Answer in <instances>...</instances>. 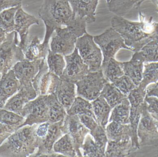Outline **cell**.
Listing matches in <instances>:
<instances>
[{
    "label": "cell",
    "instance_id": "obj_8",
    "mask_svg": "<svg viewBox=\"0 0 158 157\" xmlns=\"http://www.w3.org/2000/svg\"><path fill=\"white\" fill-rule=\"evenodd\" d=\"M76 47L90 72L100 70L103 62L102 52L94 41L93 36L87 33L84 34L77 39Z\"/></svg>",
    "mask_w": 158,
    "mask_h": 157
},
{
    "label": "cell",
    "instance_id": "obj_10",
    "mask_svg": "<svg viewBox=\"0 0 158 157\" xmlns=\"http://www.w3.org/2000/svg\"><path fill=\"white\" fill-rule=\"evenodd\" d=\"M107 82L101 70L89 72L84 77L75 83L77 86V95L89 101H93L100 95Z\"/></svg>",
    "mask_w": 158,
    "mask_h": 157
},
{
    "label": "cell",
    "instance_id": "obj_43",
    "mask_svg": "<svg viewBox=\"0 0 158 157\" xmlns=\"http://www.w3.org/2000/svg\"><path fill=\"white\" fill-rule=\"evenodd\" d=\"M78 117L81 122L89 130L95 128L98 125L96 120L93 117L87 115H79Z\"/></svg>",
    "mask_w": 158,
    "mask_h": 157
},
{
    "label": "cell",
    "instance_id": "obj_31",
    "mask_svg": "<svg viewBox=\"0 0 158 157\" xmlns=\"http://www.w3.org/2000/svg\"><path fill=\"white\" fill-rule=\"evenodd\" d=\"M49 100V122L55 123L63 120L67 115L65 108L59 102L54 94L48 95Z\"/></svg>",
    "mask_w": 158,
    "mask_h": 157
},
{
    "label": "cell",
    "instance_id": "obj_25",
    "mask_svg": "<svg viewBox=\"0 0 158 157\" xmlns=\"http://www.w3.org/2000/svg\"><path fill=\"white\" fill-rule=\"evenodd\" d=\"M91 104L98 123L106 128V125L109 122L110 113L112 108L101 95L93 100Z\"/></svg>",
    "mask_w": 158,
    "mask_h": 157
},
{
    "label": "cell",
    "instance_id": "obj_36",
    "mask_svg": "<svg viewBox=\"0 0 158 157\" xmlns=\"http://www.w3.org/2000/svg\"><path fill=\"white\" fill-rule=\"evenodd\" d=\"M25 118L13 111L2 108L0 109V123L7 126L19 127L24 122Z\"/></svg>",
    "mask_w": 158,
    "mask_h": 157
},
{
    "label": "cell",
    "instance_id": "obj_9",
    "mask_svg": "<svg viewBox=\"0 0 158 157\" xmlns=\"http://www.w3.org/2000/svg\"><path fill=\"white\" fill-rule=\"evenodd\" d=\"M137 136L140 147L158 146V121L148 112L145 100L137 128Z\"/></svg>",
    "mask_w": 158,
    "mask_h": 157
},
{
    "label": "cell",
    "instance_id": "obj_18",
    "mask_svg": "<svg viewBox=\"0 0 158 157\" xmlns=\"http://www.w3.org/2000/svg\"><path fill=\"white\" fill-rule=\"evenodd\" d=\"M19 89V81L12 69L0 76V109L3 108L8 98L16 93Z\"/></svg>",
    "mask_w": 158,
    "mask_h": 157
},
{
    "label": "cell",
    "instance_id": "obj_33",
    "mask_svg": "<svg viewBox=\"0 0 158 157\" xmlns=\"http://www.w3.org/2000/svg\"><path fill=\"white\" fill-rule=\"evenodd\" d=\"M47 63L49 71L60 77L66 67L64 56L54 52L50 49L47 56Z\"/></svg>",
    "mask_w": 158,
    "mask_h": 157
},
{
    "label": "cell",
    "instance_id": "obj_41",
    "mask_svg": "<svg viewBox=\"0 0 158 157\" xmlns=\"http://www.w3.org/2000/svg\"><path fill=\"white\" fill-rule=\"evenodd\" d=\"M145 100L148 104V110L151 116L158 121V98L146 96Z\"/></svg>",
    "mask_w": 158,
    "mask_h": 157
},
{
    "label": "cell",
    "instance_id": "obj_11",
    "mask_svg": "<svg viewBox=\"0 0 158 157\" xmlns=\"http://www.w3.org/2000/svg\"><path fill=\"white\" fill-rule=\"evenodd\" d=\"M95 43L98 45L103 53V62L114 58L117 52L122 48L130 50L126 46L119 33L112 27L106 30L103 33L94 37Z\"/></svg>",
    "mask_w": 158,
    "mask_h": 157
},
{
    "label": "cell",
    "instance_id": "obj_4",
    "mask_svg": "<svg viewBox=\"0 0 158 157\" xmlns=\"http://www.w3.org/2000/svg\"><path fill=\"white\" fill-rule=\"evenodd\" d=\"M86 24L85 19L75 18L71 25L56 29V35L50 44L51 51L64 56L72 53L76 48L77 39L87 33Z\"/></svg>",
    "mask_w": 158,
    "mask_h": 157
},
{
    "label": "cell",
    "instance_id": "obj_40",
    "mask_svg": "<svg viewBox=\"0 0 158 157\" xmlns=\"http://www.w3.org/2000/svg\"><path fill=\"white\" fill-rule=\"evenodd\" d=\"M112 83L127 96L132 90L137 87L132 81L125 75L116 79Z\"/></svg>",
    "mask_w": 158,
    "mask_h": 157
},
{
    "label": "cell",
    "instance_id": "obj_19",
    "mask_svg": "<svg viewBox=\"0 0 158 157\" xmlns=\"http://www.w3.org/2000/svg\"><path fill=\"white\" fill-rule=\"evenodd\" d=\"M37 96L38 94L33 86L20 87L19 91L7 100L3 109L19 115L25 105Z\"/></svg>",
    "mask_w": 158,
    "mask_h": 157
},
{
    "label": "cell",
    "instance_id": "obj_23",
    "mask_svg": "<svg viewBox=\"0 0 158 157\" xmlns=\"http://www.w3.org/2000/svg\"><path fill=\"white\" fill-rule=\"evenodd\" d=\"M106 132L108 141L120 142L132 138V130L130 123L122 124L111 122L106 127Z\"/></svg>",
    "mask_w": 158,
    "mask_h": 157
},
{
    "label": "cell",
    "instance_id": "obj_29",
    "mask_svg": "<svg viewBox=\"0 0 158 157\" xmlns=\"http://www.w3.org/2000/svg\"><path fill=\"white\" fill-rule=\"evenodd\" d=\"M100 95L106 99L108 104L113 109L128 96L123 93L113 83L107 82L105 84Z\"/></svg>",
    "mask_w": 158,
    "mask_h": 157
},
{
    "label": "cell",
    "instance_id": "obj_17",
    "mask_svg": "<svg viewBox=\"0 0 158 157\" xmlns=\"http://www.w3.org/2000/svg\"><path fill=\"white\" fill-rule=\"evenodd\" d=\"M19 46L23 52L25 59L30 61L46 58L49 50L41 43L37 36H28L25 40L19 42Z\"/></svg>",
    "mask_w": 158,
    "mask_h": 157
},
{
    "label": "cell",
    "instance_id": "obj_7",
    "mask_svg": "<svg viewBox=\"0 0 158 157\" xmlns=\"http://www.w3.org/2000/svg\"><path fill=\"white\" fill-rule=\"evenodd\" d=\"M19 115L25 118L18 129L26 125L49 122L50 109L48 95H40L27 103Z\"/></svg>",
    "mask_w": 158,
    "mask_h": 157
},
{
    "label": "cell",
    "instance_id": "obj_22",
    "mask_svg": "<svg viewBox=\"0 0 158 157\" xmlns=\"http://www.w3.org/2000/svg\"><path fill=\"white\" fill-rule=\"evenodd\" d=\"M138 150L133 146L131 139L120 142L108 141L105 156L107 157L135 156Z\"/></svg>",
    "mask_w": 158,
    "mask_h": 157
},
{
    "label": "cell",
    "instance_id": "obj_13",
    "mask_svg": "<svg viewBox=\"0 0 158 157\" xmlns=\"http://www.w3.org/2000/svg\"><path fill=\"white\" fill-rule=\"evenodd\" d=\"M61 129L64 134H67L72 138L77 156L82 157L80 149L90 130L81 122L78 116L68 114L64 119Z\"/></svg>",
    "mask_w": 158,
    "mask_h": 157
},
{
    "label": "cell",
    "instance_id": "obj_20",
    "mask_svg": "<svg viewBox=\"0 0 158 157\" xmlns=\"http://www.w3.org/2000/svg\"><path fill=\"white\" fill-rule=\"evenodd\" d=\"M144 61L140 52H135L129 62L121 63L124 74L129 77L138 87L142 81Z\"/></svg>",
    "mask_w": 158,
    "mask_h": 157
},
{
    "label": "cell",
    "instance_id": "obj_32",
    "mask_svg": "<svg viewBox=\"0 0 158 157\" xmlns=\"http://www.w3.org/2000/svg\"><path fill=\"white\" fill-rule=\"evenodd\" d=\"M53 151L65 157L77 156L73 140L67 134H64L56 142L53 146Z\"/></svg>",
    "mask_w": 158,
    "mask_h": 157
},
{
    "label": "cell",
    "instance_id": "obj_28",
    "mask_svg": "<svg viewBox=\"0 0 158 157\" xmlns=\"http://www.w3.org/2000/svg\"><path fill=\"white\" fill-rule=\"evenodd\" d=\"M130 109L131 104L127 97L112 109L109 122L129 124L130 123Z\"/></svg>",
    "mask_w": 158,
    "mask_h": 157
},
{
    "label": "cell",
    "instance_id": "obj_39",
    "mask_svg": "<svg viewBox=\"0 0 158 157\" xmlns=\"http://www.w3.org/2000/svg\"><path fill=\"white\" fill-rule=\"evenodd\" d=\"M82 155L84 157H106L99 150L91 134H87L85 138L84 142L82 146Z\"/></svg>",
    "mask_w": 158,
    "mask_h": 157
},
{
    "label": "cell",
    "instance_id": "obj_30",
    "mask_svg": "<svg viewBox=\"0 0 158 157\" xmlns=\"http://www.w3.org/2000/svg\"><path fill=\"white\" fill-rule=\"evenodd\" d=\"M67 113L69 115H87L96 120L92 104L89 100L81 97H76L73 104L67 111Z\"/></svg>",
    "mask_w": 158,
    "mask_h": 157
},
{
    "label": "cell",
    "instance_id": "obj_21",
    "mask_svg": "<svg viewBox=\"0 0 158 157\" xmlns=\"http://www.w3.org/2000/svg\"><path fill=\"white\" fill-rule=\"evenodd\" d=\"M75 85L72 82L60 78L54 93L66 111L69 109L76 97Z\"/></svg>",
    "mask_w": 158,
    "mask_h": 157
},
{
    "label": "cell",
    "instance_id": "obj_1",
    "mask_svg": "<svg viewBox=\"0 0 158 157\" xmlns=\"http://www.w3.org/2000/svg\"><path fill=\"white\" fill-rule=\"evenodd\" d=\"M140 22H132L120 16L115 15L111 19V27L118 32L125 44L135 52L140 51L149 42L158 36V23L150 18L148 21L141 13Z\"/></svg>",
    "mask_w": 158,
    "mask_h": 157
},
{
    "label": "cell",
    "instance_id": "obj_37",
    "mask_svg": "<svg viewBox=\"0 0 158 157\" xmlns=\"http://www.w3.org/2000/svg\"><path fill=\"white\" fill-rule=\"evenodd\" d=\"M139 52L145 64L158 62V43L155 39L147 43Z\"/></svg>",
    "mask_w": 158,
    "mask_h": 157
},
{
    "label": "cell",
    "instance_id": "obj_12",
    "mask_svg": "<svg viewBox=\"0 0 158 157\" xmlns=\"http://www.w3.org/2000/svg\"><path fill=\"white\" fill-rule=\"evenodd\" d=\"M146 92L140 90L138 87L129 93L128 98L131 104L130 124L132 130L133 136L131 139L134 147L140 149L139 139L137 136V128L142 115V109L145 101Z\"/></svg>",
    "mask_w": 158,
    "mask_h": 157
},
{
    "label": "cell",
    "instance_id": "obj_15",
    "mask_svg": "<svg viewBox=\"0 0 158 157\" xmlns=\"http://www.w3.org/2000/svg\"><path fill=\"white\" fill-rule=\"evenodd\" d=\"M43 59L30 61L25 59L12 68L20 87H32V81L39 72Z\"/></svg>",
    "mask_w": 158,
    "mask_h": 157
},
{
    "label": "cell",
    "instance_id": "obj_6",
    "mask_svg": "<svg viewBox=\"0 0 158 157\" xmlns=\"http://www.w3.org/2000/svg\"><path fill=\"white\" fill-rule=\"evenodd\" d=\"M19 43L16 31L6 33L5 39L0 43V76L7 73L16 63L25 59Z\"/></svg>",
    "mask_w": 158,
    "mask_h": 157
},
{
    "label": "cell",
    "instance_id": "obj_5",
    "mask_svg": "<svg viewBox=\"0 0 158 157\" xmlns=\"http://www.w3.org/2000/svg\"><path fill=\"white\" fill-rule=\"evenodd\" d=\"M64 120L55 123L45 122L38 124L35 134L38 150L30 157H65L53 151L54 145L64 135L61 129Z\"/></svg>",
    "mask_w": 158,
    "mask_h": 157
},
{
    "label": "cell",
    "instance_id": "obj_42",
    "mask_svg": "<svg viewBox=\"0 0 158 157\" xmlns=\"http://www.w3.org/2000/svg\"><path fill=\"white\" fill-rule=\"evenodd\" d=\"M16 130H17L16 127L7 126L0 123V145Z\"/></svg>",
    "mask_w": 158,
    "mask_h": 157
},
{
    "label": "cell",
    "instance_id": "obj_46",
    "mask_svg": "<svg viewBox=\"0 0 158 157\" xmlns=\"http://www.w3.org/2000/svg\"><path fill=\"white\" fill-rule=\"evenodd\" d=\"M6 33L0 27V43H2L6 39Z\"/></svg>",
    "mask_w": 158,
    "mask_h": 157
},
{
    "label": "cell",
    "instance_id": "obj_45",
    "mask_svg": "<svg viewBox=\"0 0 158 157\" xmlns=\"http://www.w3.org/2000/svg\"><path fill=\"white\" fill-rule=\"evenodd\" d=\"M146 96L155 97L158 98V82L147 87Z\"/></svg>",
    "mask_w": 158,
    "mask_h": 157
},
{
    "label": "cell",
    "instance_id": "obj_38",
    "mask_svg": "<svg viewBox=\"0 0 158 157\" xmlns=\"http://www.w3.org/2000/svg\"><path fill=\"white\" fill-rule=\"evenodd\" d=\"M90 134L100 151L105 154L108 139L107 137L106 128L98 124L95 128L90 130Z\"/></svg>",
    "mask_w": 158,
    "mask_h": 157
},
{
    "label": "cell",
    "instance_id": "obj_35",
    "mask_svg": "<svg viewBox=\"0 0 158 157\" xmlns=\"http://www.w3.org/2000/svg\"><path fill=\"white\" fill-rule=\"evenodd\" d=\"M20 6L5 9L0 13V27L6 33L15 31V15Z\"/></svg>",
    "mask_w": 158,
    "mask_h": 157
},
{
    "label": "cell",
    "instance_id": "obj_47",
    "mask_svg": "<svg viewBox=\"0 0 158 157\" xmlns=\"http://www.w3.org/2000/svg\"><path fill=\"white\" fill-rule=\"evenodd\" d=\"M157 1L158 3L157 4V7L156 9V11L158 13V0H157Z\"/></svg>",
    "mask_w": 158,
    "mask_h": 157
},
{
    "label": "cell",
    "instance_id": "obj_44",
    "mask_svg": "<svg viewBox=\"0 0 158 157\" xmlns=\"http://www.w3.org/2000/svg\"><path fill=\"white\" fill-rule=\"evenodd\" d=\"M21 5V0H0V13L5 9Z\"/></svg>",
    "mask_w": 158,
    "mask_h": 157
},
{
    "label": "cell",
    "instance_id": "obj_2",
    "mask_svg": "<svg viewBox=\"0 0 158 157\" xmlns=\"http://www.w3.org/2000/svg\"><path fill=\"white\" fill-rule=\"evenodd\" d=\"M38 14L46 27L42 43L48 49H50L49 40L54 31L63 26L71 25L75 20L68 0H44Z\"/></svg>",
    "mask_w": 158,
    "mask_h": 157
},
{
    "label": "cell",
    "instance_id": "obj_49",
    "mask_svg": "<svg viewBox=\"0 0 158 157\" xmlns=\"http://www.w3.org/2000/svg\"><path fill=\"white\" fill-rule=\"evenodd\" d=\"M110 0H106L107 2V3H108L110 1Z\"/></svg>",
    "mask_w": 158,
    "mask_h": 157
},
{
    "label": "cell",
    "instance_id": "obj_27",
    "mask_svg": "<svg viewBox=\"0 0 158 157\" xmlns=\"http://www.w3.org/2000/svg\"><path fill=\"white\" fill-rule=\"evenodd\" d=\"M100 70L107 81L111 83L124 75L121 62H118L114 58H110L106 62H102Z\"/></svg>",
    "mask_w": 158,
    "mask_h": 157
},
{
    "label": "cell",
    "instance_id": "obj_26",
    "mask_svg": "<svg viewBox=\"0 0 158 157\" xmlns=\"http://www.w3.org/2000/svg\"><path fill=\"white\" fill-rule=\"evenodd\" d=\"M145 0H110L108 3L109 10L117 15L123 16L133 9L137 8Z\"/></svg>",
    "mask_w": 158,
    "mask_h": 157
},
{
    "label": "cell",
    "instance_id": "obj_48",
    "mask_svg": "<svg viewBox=\"0 0 158 157\" xmlns=\"http://www.w3.org/2000/svg\"><path fill=\"white\" fill-rule=\"evenodd\" d=\"M156 39V40L157 41V42L158 43V36H157V37H156V39Z\"/></svg>",
    "mask_w": 158,
    "mask_h": 157
},
{
    "label": "cell",
    "instance_id": "obj_34",
    "mask_svg": "<svg viewBox=\"0 0 158 157\" xmlns=\"http://www.w3.org/2000/svg\"><path fill=\"white\" fill-rule=\"evenodd\" d=\"M158 81V62L147 64L144 65V70L143 73L142 81L138 86L140 90L146 92L148 85L152 83Z\"/></svg>",
    "mask_w": 158,
    "mask_h": 157
},
{
    "label": "cell",
    "instance_id": "obj_24",
    "mask_svg": "<svg viewBox=\"0 0 158 157\" xmlns=\"http://www.w3.org/2000/svg\"><path fill=\"white\" fill-rule=\"evenodd\" d=\"M33 25H39V20L25 12L20 6L15 15V31L19 34L20 39L28 36L29 29Z\"/></svg>",
    "mask_w": 158,
    "mask_h": 157
},
{
    "label": "cell",
    "instance_id": "obj_16",
    "mask_svg": "<svg viewBox=\"0 0 158 157\" xmlns=\"http://www.w3.org/2000/svg\"><path fill=\"white\" fill-rule=\"evenodd\" d=\"M73 12V17L85 19L86 23L96 20V10L98 0H68Z\"/></svg>",
    "mask_w": 158,
    "mask_h": 157
},
{
    "label": "cell",
    "instance_id": "obj_3",
    "mask_svg": "<svg viewBox=\"0 0 158 157\" xmlns=\"http://www.w3.org/2000/svg\"><path fill=\"white\" fill-rule=\"evenodd\" d=\"M37 125L23 126L9 135L0 145V157H26L33 155L37 148Z\"/></svg>",
    "mask_w": 158,
    "mask_h": 157
},
{
    "label": "cell",
    "instance_id": "obj_14",
    "mask_svg": "<svg viewBox=\"0 0 158 157\" xmlns=\"http://www.w3.org/2000/svg\"><path fill=\"white\" fill-rule=\"evenodd\" d=\"M64 59L66 67L60 78L76 83L90 72L76 47L72 53L64 56Z\"/></svg>",
    "mask_w": 158,
    "mask_h": 157
}]
</instances>
